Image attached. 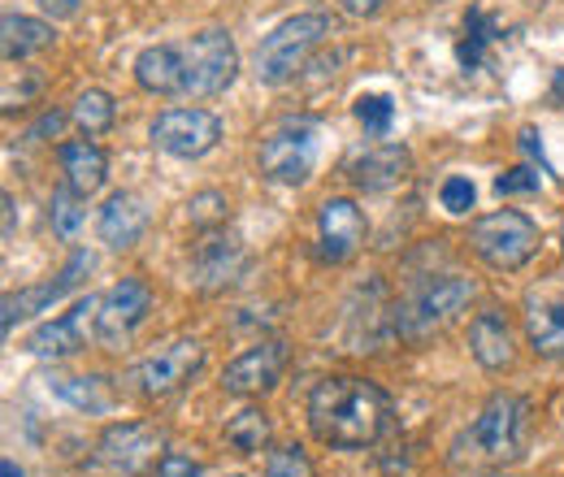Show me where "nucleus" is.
I'll list each match as a JSON object with an SVG mask.
<instances>
[{
	"label": "nucleus",
	"mask_w": 564,
	"mask_h": 477,
	"mask_svg": "<svg viewBox=\"0 0 564 477\" xmlns=\"http://www.w3.org/2000/svg\"><path fill=\"white\" fill-rule=\"evenodd\" d=\"M525 330L539 356H564V300H530Z\"/></svg>",
	"instance_id": "a211bd4d"
},
{
	"label": "nucleus",
	"mask_w": 564,
	"mask_h": 477,
	"mask_svg": "<svg viewBox=\"0 0 564 477\" xmlns=\"http://www.w3.org/2000/svg\"><path fill=\"white\" fill-rule=\"evenodd\" d=\"M282 365H286V343H257V347H248L243 356H235L221 369V391H230V395H261V391L279 387Z\"/></svg>",
	"instance_id": "f8f14e48"
},
{
	"label": "nucleus",
	"mask_w": 564,
	"mask_h": 477,
	"mask_svg": "<svg viewBox=\"0 0 564 477\" xmlns=\"http://www.w3.org/2000/svg\"><path fill=\"white\" fill-rule=\"evenodd\" d=\"M96 308H100V300H96V295L78 300L66 317L44 322V326L26 339V351H31V356H40V360H57V356L78 351V347H83V326H87V322L96 326Z\"/></svg>",
	"instance_id": "4468645a"
},
{
	"label": "nucleus",
	"mask_w": 564,
	"mask_h": 477,
	"mask_svg": "<svg viewBox=\"0 0 564 477\" xmlns=\"http://www.w3.org/2000/svg\"><path fill=\"white\" fill-rule=\"evenodd\" d=\"M339 4H344L352 18H373V13L382 9V0H339Z\"/></svg>",
	"instance_id": "72a5a7b5"
},
{
	"label": "nucleus",
	"mask_w": 564,
	"mask_h": 477,
	"mask_svg": "<svg viewBox=\"0 0 564 477\" xmlns=\"http://www.w3.org/2000/svg\"><path fill=\"white\" fill-rule=\"evenodd\" d=\"M187 213H192V221L196 226H217V221H226V196L221 192H200L192 205H187Z\"/></svg>",
	"instance_id": "c756f323"
},
{
	"label": "nucleus",
	"mask_w": 564,
	"mask_h": 477,
	"mask_svg": "<svg viewBox=\"0 0 564 477\" xmlns=\"http://www.w3.org/2000/svg\"><path fill=\"white\" fill-rule=\"evenodd\" d=\"M48 13H57V18H74L78 13V0H40Z\"/></svg>",
	"instance_id": "f704fd0d"
},
{
	"label": "nucleus",
	"mask_w": 564,
	"mask_h": 477,
	"mask_svg": "<svg viewBox=\"0 0 564 477\" xmlns=\"http://www.w3.org/2000/svg\"><path fill=\"white\" fill-rule=\"evenodd\" d=\"M152 308V291L143 278H122L118 286H109L100 295V308H96V339L105 347H127L131 335L140 330V322Z\"/></svg>",
	"instance_id": "0eeeda50"
},
{
	"label": "nucleus",
	"mask_w": 564,
	"mask_h": 477,
	"mask_svg": "<svg viewBox=\"0 0 564 477\" xmlns=\"http://www.w3.org/2000/svg\"><path fill=\"white\" fill-rule=\"evenodd\" d=\"M404 174H409V152L400 143L369 148L365 156H356L352 165H348V178L360 192H387V187L404 183Z\"/></svg>",
	"instance_id": "2eb2a0df"
},
{
	"label": "nucleus",
	"mask_w": 564,
	"mask_h": 477,
	"mask_svg": "<svg viewBox=\"0 0 564 477\" xmlns=\"http://www.w3.org/2000/svg\"><path fill=\"white\" fill-rule=\"evenodd\" d=\"M0 477H22V469H18L13 460H4V465H0Z\"/></svg>",
	"instance_id": "4c0bfd02"
},
{
	"label": "nucleus",
	"mask_w": 564,
	"mask_h": 477,
	"mask_svg": "<svg viewBox=\"0 0 564 477\" xmlns=\"http://www.w3.org/2000/svg\"><path fill=\"white\" fill-rule=\"evenodd\" d=\"M62 122H66L62 113H48V118H44V122H40L31 135H57V131H62Z\"/></svg>",
	"instance_id": "c9c22d12"
},
{
	"label": "nucleus",
	"mask_w": 564,
	"mask_h": 477,
	"mask_svg": "<svg viewBox=\"0 0 564 477\" xmlns=\"http://www.w3.org/2000/svg\"><path fill=\"white\" fill-rule=\"evenodd\" d=\"M230 477H239V474H230Z\"/></svg>",
	"instance_id": "58836bf2"
},
{
	"label": "nucleus",
	"mask_w": 564,
	"mask_h": 477,
	"mask_svg": "<svg viewBox=\"0 0 564 477\" xmlns=\"http://www.w3.org/2000/svg\"><path fill=\"white\" fill-rule=\"evenodd\" d=\"M205 365V347L196 339H170L161 343L156 351H148L140 365H135V382H140L143 395L161 400V395H174L183 382H192Z\"/></svg>",
	"instance_id": "423d86ee"
},
{
	"label": "nucleus",
	"mask_w": 564,
	"mask_h": 477,
	"mask_svg": "<svg viewBox=\"0 0 564 477\" xmlns=\"http://www.w3.org/2000/svg\"><path fill=\"white\" fill-rule=\"evenodd\" d=\"M469 295H474V282H465V278H430L422 291L400 308L395 322H400L404 335H425L438 322H447Z\"/></svg>",
	"instance_id": "9d476101"
},
{
	"label": "nucleus",
	"mask_w": 564,
	"mask_h": 477,
	"mask_svg": "<svg viewBox=\"0 0 564 477\" xmlns=\"http://www.w3.org/2000/svg\"><path fill=\"white\" fill-rule=\"evenodd\" d=\"M113 113H118V105H113L109 91H83V96L74 100L70 118L83 135H105V131L113 127Z\"/></svg>",
	"instance_id": "a878e982"
},
{
	"label": "nucleus",
	"mask_w": 564,
	"mask_h": 477,
	"mask_svg": "<svg viewBox=\"0 0 564 477\" xmlns=\"http://www.w3.org/2000/svg\"><path fill=\"white\" fill-rule=\"evenodd\" d=\"M9 235H13V200L4 196V239H9Z\"/></svg>",
	"instance_id": "e433bc0d"
},
{
	"label": "nucleus",
	"mask_w": 564,
	"mask_h": 477,
	"mask_svg": "<svg viewBox=\"0 0 564 477\" xmlns=\"http://www.w3.org/2000/svg\"><path fill=\"white\" fill-rule=\"evenodd\" d=\"M243 270V257H239V248L235 243H226V239H209L205 248H200V278H205V286H226V282H235V273Z\"/></svg>",
	"instance_id": "b1692460"
},
{
	"label": "nucleus",
	"mask_w": 564,
	"mask_h": 477,
	"mask_svg": "<svg viewBox=\"0 0 564 477\" xmlns=\"http://www.w3.org/2000/svg\"><path fill=\"white\" fill-rule=\"evenodd\" d=\"M391 421V400L365 378H322L308 395V425L326 447H369Z\"/></svg>",
	"instance_id": "f03ea898"
},
{
	"label": "nucleus",
	"mask_w": 564,
	"mask_h": 477,
	"mask_svg": "<svg viewBox=\"0 0 564 477\" xmlns=\"http://www.w3.org/2000/svg\"><path fill=\"white\" fill-rule=\"evenodd\" d=\"M495 192H499V196H525V192H539V170L517 165V170H508V174L495 178Z\"/></svg>",
	"instance_id": "7c9ffc66"
},
{
	"label": "nucleus",
	"mask_w": 564,
	"mask_h": 477,
	"mask_svg": "<svg viewBox=\"0 0 564 477\" xmlns=\"http://www.w3.org/2000/svg\"><path fill=\"white\" fill-rule=\"evenodd\" d=\"M317 165V131L313 127H291L261 143V170L274 183H304Z\"/></svg>",
	"instance_id": "9b49d317"
},
{
	"label": "nucleus",
	"mask_w": 564,
	"mask_h": 477,
	"mask_svg": "<svg viewBox=\"0 0 564 477\" xmlns=\"http://www.w3.org/2000/svg\"><path fill=\"white\" fill-rule=\"evenodd\" d=\"M217 139H221V122L209 109H165L152 122V143L170 156H183V161L213 152Z\"/></svg>",
	"instance_id": "6e6552de"
},
{
	"label": "nucleus",
	"mask_w": 564,
	"mask_h": 477,
	"mask_svg": "<svg viewBox=\"0 0 564 477\" xmlns=\"http://www.w3.org/2000/svg\"><path fill=\"white\" fill-rule=\"evenodd\" d=\"M391 118H395L391 96H360V100H356V122H360L369 135H387V131H391Z\"/></svg>",
	"instance_id": "bb28decb"
},
{
	"label": "nucleus",
	"mask_w": 564,
	"mask_h": 477,
	"mask_svg": "<svg viewBox=\"0 0 564 477\" xmlns=\"http://www.w3.org/2000/svg\"><path fill=\"white\" fill-rule=\"evenodd\" d=\"M438 200H443L447 213H469V208H474V183H469V178H460V174H452V178L443 183Z\"/></svg>",
	"instance_id": "2f4dec72"
},
{
	"label": "nucleus",
	"mask_w": 564,
	"mask_h": 477,
	"mask_svg": "<svg viewBox=\"0 0 564 477\" xmlns=\"http://www.w3.org/2000/svg\"><path fill=\"white\" fill-rule=\"evenodd\" d=\"M0 31H4V40H0L4 62H22V57H31V53H40V48H48V44H53V26H48V22H40V18L4 13Z\"/></svg>",
	"instance_id": "aec40b11"
},
{
	"label": "nucleus",
	"mask_w": 564,
	"mask_h": 477,
	"mask_svg": "<svg viewBox=\"0 0 564 477\" xmlns=\"http://www.w3.org/2000/svg\"><path fill=\"white\" fill-rule=\"evenodd\" d=\"M317 230H322V257L326 261H348L356 248L365 243V217L348 196H330L317 213Z\"/></svg>",
	"instance_id": "ddd939ff"
},
{
	"label": "nucleus",
	"mask_w": 564,
	"mask_h": 477,
	"mask_svg": "<svg viewBox=\"0 0 564 477\" xmlns=\"http://www.w3.org/2000/svg\"><path fill=\"white\" fill-rule=\"evenodd\" d=\"M165 447V434L148 421H122V425H109L96 443V460L118 469V474H143L156 452Z\"/></svg>",
	"instance_id": "1a4fd4ad"
},
{
	"label": "nucleus",
	"mask_w": 564,
	"mask_h": 477,
	"mask_svg": "<svg viewBox=\"0 0 564 477\" xmlns=\"http://www.w3.org/2000/svg\"><path fill=\"white\" fill-rule=\"evenodd\" d=\"M495 35H499V26H495V18L487 9H469L465 13V40H460V66H482V57H487V48L495 44Z\"/></svg>",
	"instance_id": "5701e85b"
},
{
	"label": "nucleus",
	"mask_w": 564,
	"mask_h": 477,
	"mask_svg": "<svg viewBox=\"0 0 564 477\" xmlns=\"http://www.w3.org/2000/svg\"><path fill=\"white\" fill-rule=\"evenodd\" d=\"M330 31H335V22H330L326 13H295V18L279 22V26L261 40V48H257V78L270 83V87L286 83L295 69L308 62V53H313Z\"/></svg>",
	"instance_id": "7ed1b4c3"
},
{
	"label": "nucleus",
	"mask_w": 564,
	"mask_h": 477,
	"mask_svg": "<svg viewBox=\"0 0 564 477\" xmlns=\"http://www.w3.org/2000/svg\"><path fill=\"white\" fill-rule=\"evenodd\" d=\"M469 443L478 447V456H487L495 465L517 460L525 447V400L517 395H495L482 409V416L469 430Z\"/></svg>",
	"instance_id": "39448f33"
},
{
	"label": "nucleus",
	"mask_w": 564,
	"mask_h": 477,
	"mask_svg": "<svg viewBox=\"0 0 564 477\" xmlns=\"http://www.w3.org/2000/svg\"><path fill=\"white\" fill-rule=\"evenodd\" d=\"M53 395H62L66 404L83 412H109L113 409V391L105 378H53Z\"/></svg>",
	"instance_id": "4be33fe9"
},
{
	"label": "nucleus",
	"mask_w": 564,
	"mask_h": 477,
	"mask_svg": "<svg viewBox=\"0 0 564 477\" xmlns=\"http://www.w3.org/2000/svg\"><path fill=\"white\" fill-rule=\"evenodd\" d=\"M156 477H200V465L192 456H178V452H165L156 460Z\"/></svg>",
	"instance_id": "473e14b6"
},
{
	"label": "nucleus",
	"mask_w": 564,
	"mask_h": 477,
	"mask_svg": "<svg viewBox=\"0 0 564 477\" xmlns=\"http://www.w3.org/2000/svg\"><path fill=\"white\" fill-rule=\"evenodd\" d=\"M469 243L491 270H521L539 252V226L517 208H499L474 221Z\"/></svg>",
	"instance_id": "20e7f679"
},
{
	"label": "nucleus",
	"mask_w": 564,
	"mask_h": 477,
	"mask_svg": "<svg viewBox=\"0 0 564 477\" xmlns=\"http://www.w3.org/2000/svg\"><path fill=\"white\" fill-rule=\"evenodd\" d=\"M239 53L226 31H200L187 44L143 48L135 78L152 96H217L235 83Z\"/></svg>",
	"instance_id": "f257e3e1"
},
{
	"label": "nucleus",
	"mask_w": 564,
	"mask_h": 477,
	"mask_svg": "<svg viewBox=\"0 0 564 477\" xmlns=\"http://www.w3.org/2000/svg\"><path fill=\"white\" fill-rule=\"evenodd\" d=\"M226 443L243 456H257L270 443V416L261 409H243L230 425H226Z\"/></svg>",
	"instance_id": "393cba45"
},
{
	"label": "nucleus",
	"mask_w": 564,
	"mask_h": 477,
	"mask_svg": "<svg viewBox=\"0 0 564 477\" xmlns=\"http://www.w3.org/2000/svg\"><path fill=\"white\" fill-rule=\"evenodd\" d=\"M265 477H313V460L304 456V447H279V452H270V460H265Z\"/></svg>",
	"instance_id": "c85d7f7f"
},
{
	"label": "nucleus",
	"mask_w": 564,
	"mask_h": 477,
	"mask_svg": "<svg viewBox=\"0 0 564 477\" xmlns=\"http://www.w3.org/2000/svg\"><path fill=\"white\" fill-rule=\"evenodd\" d=\"M66 291H74V286L66 282V273H62L57 282H44V286H26V291H18V295H4V304H0V326H4V335H9L18 322H26V317L44 313L48 304H57Z\"/></svg>",
	"instance_id": "412c9836"
},
{
	"label": "nucleus",
	"mask_w": 564,
	"mask_h": 477,
	"mask_svg": "<svg viewBox=\"0 0 564 477\" xmlns=\"http://www.w3.org/2000/svg\"><path fill=\"white\" fill-rule=\"evenodd\" d=\"M469 347H474V360H478L482 369H503V365L512 360V335H508L503 317H499V313L474 317V326H469Z\"/></svg>",
	"instance_id": "6ab92c4d"
},
{
	"label": "nucleus",
	"mask_w": 564,
	"mask_h": 477,
	"mask_svg": "<svg viewBox=\"0 0 564 477\" xmlns=\"http://www.w3.org/2000/svg\"><path fill=\"white\" fill-rule=\"evenodd\" d=\"M83 196H74L70 187H62L57 196H53V230L62 235V239H74L78 235V226H83Z\"/></svg>",
	"instance_id": "cd10ccee"
},
{
	"label": "nucleus",
	"mask_w": 564,
	"mask_h": 477,
	"mask_svg": "<svg viewBox=\"0 0 564 477\" xmlns=\"http://www.w3.org/2000/svg\"><path fill=\"white\" fill-rule=\"evenodd\" d=\"M62 174H66V187H70L74 196H91V192H100L105 187V178H109V161H105V152L91 143V139H70V143H62Z\"/></svg>",
	"instance_id": "dca6fc26"
},
{
	"label": "nucleus",
	"mask_w": 564,
	"mask_h": 477,
	"mask_svg": "<svg viewBox=\"0 0 564 477\" xmlns=\"http://www.w3.org/2000/svg\"><path fill=\"white\" fill-rule=\"evenodd\" d=\"M143 226H148V208H143V200L131 196V192L109 196V205L100 208V221H96L100 243H109V248H131V243H140Z\"/></svg>",
	"instance_id": "f3484780"
}]
</instances>
